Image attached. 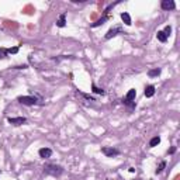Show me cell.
<instances>
[{
	"mask_svg": "<svg viewBox=\"0 0 180 180\" xmlns=\"http://www.w3.org/2000/svg\"><path fill=\"white\" fill-rule=\"evenodd\" d=\"M17 101L22 106H37L38 103V98L34 97V96H18L17 97Z\"/></svg>",
	"mask_w": 180,
	"mask_h": 180,
	"instance_id": "obj_3",
	"label": "cell"
},
{
	"mask_svg": "<svg viewBox=\"0 0 180 180\" xmlns=\"http://www.w3.org/2000/svg\"><path fill=\"white\" fill-rule=\"evenodd\" d=\"M107 18H108V17H107V16H103L100 20H97V21H96V22H93V24H92V28H96V27H100V25H103L104 22L107 21Z\"/></svg>",
	"mask_w": 180,
	"mask_h": 180,
	"instance_id": "obj_13",
	"label": "cell"
},
{
	"mask_svg": "<svg viewBox=\"0 0 180 180\" xmlns=\"http://www.w3.org/2000/svg\"><path fill=\"white\" fill-rule=\"evenodd\" d=\"M20 49V47H14V48H7V53H17Z\"/></svg>",
	"mask_w": 180,
	"mask_h": 180,
	"instance_id": "obj_20",
	"label": "cell"
},
{
	"mask_svg": "<svg viewBox=\"0 0 180 180\" xmlns=\"http://www.w3.org/2000/svg\"><path fill=\"white\" fill-rule=\"evenodd\" d=\"M160 72H162V69H160V68H155V69L148 70V76H149V78H156V76L160 75Z\"/></svg>",
	"mask_w": 180,
	"mask_h": 180,
	"instance_id": "obj_12",
	"label": "cell"
},
{
	"mask_svg": "<svg viewBox=\"0 0 180 180\" xmlns=\"http://www.w3.org/2000/svg\"><path fill=\"white\" fill-rule=\"evenodd\" d=\"M101 152H103L107 158H114V156H118V155H120V151H118L117 148H112V146H103V148H101Z\"/></svg>",
	"mask_w": 180,
	"mask_h": 180,
	"instance_id": "obj_5",
	"label": "cell"
},
{
	"mask_svg": "<svg viewBox=\"0 0 180 180\" xmlns=\"http://www.w3.org/2000/svg\"><path fill=\"white\" fill-rule=\"evenodd\" d=\"M135 97H137V90L135 89H129L128 93L122 97V104L127 106L129 110H134L137 107V103H135Z\"/></svg>",
	"mask_w": 180,
	"mask_h": 180,
	"instance_id": "obj_2",
	"label": "cell"
},
{
	"mask_svg": "<svg viewBox=\"0 0 180 180\" xmlns=\"http://www.w3.org/2000/svg\"><path fill=\"white\" fill-rule=\"evenodd\" d=\"M87 0H72V3H86Z\"/></svg>",
	"mask_w": 180,
	"mask_h": 180,
	"instance_id": "obj_22",
	"label": "cell"
},
{
	"mask_svg": "<svg viewBox=\"0 0 180 180\" xmlns=\"http://www.w3.org/2000/svg\"><path fill=\"white\" fill-rule=\"evenodd\" d=\"M174 152H176V148H174V146H173V148H170V151H169V153H174Z\"/></svg>",
	"mask_w": 180,
	"mask_h": 180,
	"instance_id": "obj_23",
	"label": "cell"
},
{
	"mask_svg": "<svg viewBox=\"0 0 180 180\" xmlns=\"http://www.w3.org/2000/svg\"><path fill=\"white\" fill-rule=\"evenodd\" d=\"M92 90H93V93H96V94H101V96L106 94V92H104L103 89H100V87H97L94 83H92Z\"/></svg>",
	"mask_w": 180,
	"mask_h": 180,
	"instance_id": "obj_16",
	"label": "cell"
},
{
	"mask_svg": "<svg viewBox=\"0 0 180 180\" xmlns=\"http://www.w3.org/2000/svg\"><path fill=\"white\" fill-rule=\"evenodd\" d=\"M27 68H28V65H17V66H14L13 68V69H27Z\"/></svg>",
	"mask_w": 180,
	"mask_h": 180,
	"instance_id": "obj_21",
	"label": "cell"
},
{
	"mask_svg": "<svg viewBox=\"0 0 180 180\" xmlns=\"http://www.w3.org/2000/svg\"><path fill=\"white\" fill-rule=\"evenodd\" d=\"M143 94H145V97H148V98L153 97V96H155V86H153V84H148V86L145 87Z\"/></svg>",
	"mask_w": 180,
	"mask_h": 180,
	"instance_id": "obj_9",
	"label": "cell"
},
{
	"mask_svg": "<svg viewBox=\"0 0 180 180\" xmlns=\"http://www.w3.org/2000/svg\"><path fill=\"white\" fill-rule=\"evenodd\" d=\"M0 173H2V172H0Z\"/></svg>",
	"mask_w": 180,
	"mask_h": 180,
	"instance_id": "obj_24",
	"label": "cell"
},
{
	"mask_svg": "<svg viewBox=\"0 0 180 180\" xmlns=\"http://www.w3.org/2000/svg\"><path fill=\"white\" fill-rule=\"evenodd\" d=\"M7 122L11 124V125L18 127V125H22V124L27 122V118H25V117H8Z\"/></svg>",
	"mask_w": 180,
	"mask_h": 180,
	"instance_id": "obj_6",
	"label": "cell"
},
{
	"mask_svg": "<svg viewBox=\"0 0 180 180\" xmlns=\"http://www.w3.org/2000/svg\"><path fill=\"white\" fill-rule=\"evenodd\" d=\"M156 38H158V41H160V42H166V41H168V37L165 35V32H163V31H158V32H156Z\"/></svg>",
	"mask_w": 180,
	"mask_h": 180,
	"instance_id": "obj_15",
	"label": "cell"
},
{
	"mask_svg": "<svg viewBox=\"0 0 180 180\" xmlns=\"http://www.w3.org/2000/svg\"><path fill=\"white\" fill-rule=\"evenodd\" d=\"M65 172V169L62 168L61 165H55V163H47L44 166V173L48 174V176H52V177H59L62 176Z\"/></svg>",
	"mask_w": 180,
	"mask_h": 180,
	"instance_id": "obj_1",
	"label": "cell"
},
{
	"mask_svg": "<svg viewBox=\"0 0 180 180\" xmlns=\"http://www.w3.org/2000/svg\"><path fill=\"white\" fill-rule=\"evenodd\" d=\"M38 155H39V158H42V159H48V158H51L52 156V149L51 148H41L38 151Z\"/></svg>",
	"mask_w": 180,
	"mask_h": 180,
	"instance_id": "obj_8",
	"label": "cell"
},
{
	"mask_svg": "<svg viewBox=\"0 0 180 180\" xmlns=\"http://www.w3.org/2000/svg\"><path fill=\"white\" fill-rule=\"evenodd\" d=\"M165 168H166V160H162V162L159 163V166H158V169L155 170V173H156V174H160L163 170H165Z\"/></svg>",
	"mask_w": 180,
	"mask_h": 180,
	"instance_id": "obj_17",
	"label": "cell"
},
{
	"mask_svg": "<svg viewBox=\"0 0 180 180\" xmlns=\"http://www.w3.org/2000/svg\"><path fill=\"white\" fill-rule=\"evenodd\" d=\"M56 25H58L59 28H63L65 25H66V14L62 13L61 16H59V18L56 20Z\"/></svg>",
	"mask_w": 180,
	"mask_h": 180,
	"instance_id": "obj_11",
	"label": "cell"
},
{
	"mask_svg": "<svg viewBox=\"0 0 180 180\" xmlns=\"http://www.w3.org/2000/svg\"><path fill=\"white\" fill-rule=\"evenodd\" d=\"M162 31H163V32H165V35L169 38V35H170V32H172V27H170V25H166V27H165V30H162Z\"/></svg>",
	"mask_w": 180,
	"mask_h": 180,
	"instance_id": "obj_19",
	"label": "cell"
},
{
	"mask_svg": "<svg viewBox=\"0 0 180 180\" xmlns=\"http://www.w3.org/2000/svg\"><path fill=\"white\" fill-rule=\"evenodd\" d=\"M159 143H160V137H159V135L153 137L151 141H149V146H151V148H155V146L159 145Z\"/></svg>",
	"mask_w": 180,
	"mask_h": 180,
	"instance_id": "obj_14",
	"label": "cell"
},
{
	"mask_svg": "<svg viewBox=\"0 0 180 180\" xmlns=\"http://www.w3.org/2000/svg\"><path fill=\"white\" fill-rule=\"evenodd\" d=\"M120 17H121V20H122V22L125 25H131L132 24V20H131V16H129L127 11H122V13L120 14Z\"/></svg>",
	"mask_w": 180,
	"mask_h": 180,
	"instance_id": "obj_10",
	"label": "cell"
},
{
	"mask_svg": "<svg viewBox=\"0 0 180 180\" xmlns=\"http://www.w3.org/2000/svg\"><path fill=\"white\" fill-rule=\"evenodd\" d=\"M118 34H125L124 32V28L121 27V25H114V27H111L108 31L106 32V35H104V39L106 41H108V39L114 38L115 35H118Z\"/></svg>",
	"mask_w": 180,
	"mask_h": 180,
	"instance_id": "obj_4",
	"label": "cell"
},
{
	"mask_svg": "<svg viewBox=\"0 0 180 180\" xmlns=\"http://www.w3.org/2000/svg\"><path fill=\"white\" fill-rule=\"evenodd\" d=\"M160 7L165 11L174 10V8H176V3H174L173 0H162V2H160Z\"/></svg>",
	"mask_w": 180,
	"mask_h": 180,
	"instance_id": "obj_7",
	"label": "cell"
},
{
	"mask_svg": "<svg viewBox=\"0 0 180 180\" xmlns=\"http://www.w3.org/2000/svg\"><path fill=\"white\" fill-rule=\"evenodd\" d=\"M7 55V48H0V59H4Z\"/></svg>",
	"mask_w": 180,
	"mask_h": 180,
	"instance_id": "obj_18",
	"label": "cell"
}]
</instances>
